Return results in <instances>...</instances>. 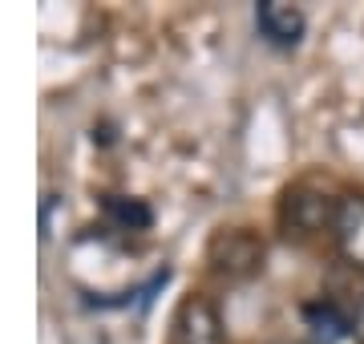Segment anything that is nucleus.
I'll return each mask as SVG.
<instances>
[{
    "mask_svg": "<svg viewBox=\"0 0 364 344\" xmlns=\"http://www.w3.org/2000/svg\"><path fill=\"white\" fill-rule=\"evenodd\" d=\"M210 272L223 279H251L255 272H263V239L247 227L235 231H219L210 239Z\"/></svg>",
    "mask_w": 364,
    "mask_h": 344,
    "instance_id": "f257e3e1",
    "label": "nucleus"
},
{
    "mask_svg": "<svg viewBox=\"0 0 364 344\" xmlns=\"http://www.w3.org/2000/svg\"><path fill=\"white\" fill-rule=\"evenodd\" d=\"M170 344H223V320L219 308L207 296H186L174 312Z\"/></svg>",
    "mask_w": 364,
    "mask_h": 344,
    "instance_id": "f03ea898",
    "label": "nucleus"
},
{
    "mask_svg": "<svg viewBox=\"0 0 364 344\" xmlns=\"http://www.w3.org/2000/svg\"><path fill=\"white\" fill-rule=\"evenodd\" d=\"M255 28H259V37L267 45H275V49H296L299 41H304L308 21L287 0H259L255 4Z\"/></svg>",
    "mask_w": 364,
    "mask_h": 344,
    "instance_id": "7ed1b4c3",
    "label": "nucleus"
},
{
    "mask_svg": "<svg viewBox=\"0 0 364 344\" xmlns=\"http://www.w3.org/2000/svg\"><path fill=\"white\" fill-rule=\"evenodd\" d=\"M332 239H336L340 255H344L356 272H364V195H340L336 199Z\"/></svg>",
    "mask_w": 364,
    "mask_h": 344,
    "instance_id": "20e7f679",
    "label": "nucleus"
},
{
    "mask_svg": "<svg viewBox=\"0 0 364 344\" xmlns=\"http://www.w3.org/2000/svg\"><path fill=\"white\" fill-rule=\"evenodd\" d=\"M336 219V199L316 195V190H287L284 199V227H291L296 235H312L324 231Z\"/></svg>",
    "mask_w": 364,
    "mask_h": 344,
    "instance_id": "39448f33",
    "label": "nucleus"
},
{
    "mask_svg": "<svg viewBox=\"0 0 364 344\" xmlns=\"http://www.w3.org/2000/svg\"><path fill=\"white\" fill-rule=\"evenodd\" d=\"M299 316H304L312 344H340L344 336H352V316L340 312L336 300H312V304L299 308Z\"/></svg>",
    "mask_w": 364,
    "mask_h": 344,
    "instance_id": "423d86ee",
    "label": "nucleus"
},
{
    "mask_svg": "<svg viewBox=\"0 0 364 344\" xmlns=\"http://www.w3.org/2000/svg\"><path fill=\"white\" fill-rule=\"evenodd\" d=\"M102 211L117 231H146V227L154 223V211L142 199H130V195H105Z\"/></svg>",
    "mask_w": 364,
    "mask_h": 344,
    "instance_id": "0eeeda50",
    "label": "nucleus"
},
{
    "mask_svg": "<svg viewBox=\"0 0 364 344\" xmlns=\"http://www.w3.org/2000/svg\"><path fill=\"white\" fill-rule=\"evenodd\" d=\"M352 340L364 344V296H360V304H356V312H352Z\"/></svg>",
    "mask_w": 364,
    "mask_h": 344,
    "instance_id": "6e6552de",
    "label": "nucleus"
},
{
    "mask_svg": "<svg viewBox=\"0 0 364 344\" xmlns=\"http://www.w3.org/2000/svg\"><path fill=\"white\" fill-rule=\"evenodd\" d=\"M275 344H296V340H275Z\"/></svg>",
    "mask_w": 364,
    "mask_h": 344,
    "instance_id": "1a4fd4ad",
    "label": "nucleus"
}]
</instances>
